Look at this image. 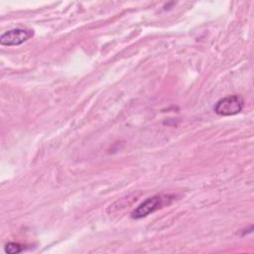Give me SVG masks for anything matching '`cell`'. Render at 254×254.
I'll return each instance as SVG.
<instances>
[{"label": "cell", "mask_w": 254, "mask_h": 254, "mask_svg": "<svg viewBox=\"0 0 254 254\" xmlns=\"http://www.w3.org/2000/svg\"><path fill=\"white\" fill-rule=\"evenodd\" d=\"M174 199L175 196L171 194H157L148 197L131 212V217L133 219H140L146 217L149 214L155 212L156 210L171 204Z\"/></svg>", "instance_id": "obj_1"}, {"label": "cell", "mask_w": 254, "mask_h": 254, "mask_svg": "<svg viewBox=\"0 0 254 254\" xmlns=\"http://www.w3.org/2000/svg\"><path fill=\"white\" fill-rule=\"evenodd\" d=\"M244 107V100L241 95L233 94L219 99L213 110L216 114L221 116H232L238 114Z\"/></svg>", "instance_id": "obj_2"}, {"label": "cell", "mask_w": 254, "mask_h": 254, "mask_svg": "<svg viewBox=\"0 0 254 254\" xmlns=\"http://www.w3.org/2000/svg\"><path fill=\"white\" fill-rule=\"evenodd\" d=\"M34 36V31L30 29H12L0 36L2 46H19Z\"/></svg>", "instance_id": "obj_3"}, {"label": "cell", "mask_w": 254, "mask_h": 254, "mask_svg": "<svg viewBox=\"0 0 254 254\" xmlns=\"http://www.w3.org/2000/svg\"><path fill=\"white\" fill-rule=\"evenodd\" d=\"M24 250L23 245L16 243V242H9L5 246V252L9 254H17Z\"/></svg>", "instance_id": "obj_4"}]
</instances>
